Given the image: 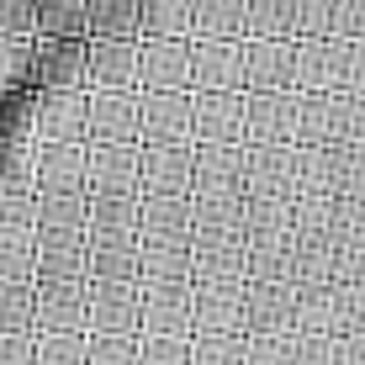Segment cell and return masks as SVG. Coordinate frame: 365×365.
<instances>
[{
	"instance_id": "5",
	"label": "cell",
	"mask_w": 365,
	"mask_h": 365,
	"mask_svg": "<svg viewBox=\"0 0 365 365\" xmlns=\"http://www.w3.org/2000/svg\"><path fill=\"white\" fill-rule=\"evenodd\" d=\"M37 0H0V37H37Z\"/></svg>"
},
{
	"instance_id": "15",
	"label": "cell",
	"mask_w": 365,
	"mask_h": 365,
	"mask_svg": "<svg viewBox=\"0 0 365 365\" xmlns=\"http://www.w3.org/2000/svg\"><path fill=\"white\" fill-rule=\"evenodd\" d=\"M297 365H334V349H329V344H307V349L297 355Z\"/></svg>"
},
{
	"instance_id": "8",
	"label": "cell",
	"mask_w": 365,
	"mask_h": 365,
	"mask_svg": "<svg viewBox=\"0 0 365 365\" xmlns=\"http://www.w3.org/2000/svg\"><path fill=\"white\" fill-rule=\"evenodd\" d=\"M143 365H191V349L175 344V334H165V339H154V344H148Z\"/></svg>"
},
{
	"instance_id": "12",
	"label": "cell",
	"mask_w": 365,
	"mask_h": 365,
	"mask_svg": "<svg viewBox=\"0 0 365 365\" xmlns=\"http://www.w3.org/2000/svg\"><path fill=\"white\" fill-rule=\"evenodd\" d=\"M255 365H297V349L286 344V339H275V344H259V349H255Z\"/></svg>"
},
{
	"instance_id": "14",
	"label": "cell",
	"mask_w": 365,
	"mask_h": 365,
	"mask_svg": "<svg viewBox=\"0 0 365 365\" xmlns=\"http://www.w3.org/2000/svg\"><path fill=\"white\" fill-rule=\"evenodd\" d=\"M0 365H32V349L21 339H0Z\"/></svg>"
},
{
	"instance_id": "2",
	"label": "cell",
	"mask_w": 365,
	"mask_h": 365,
	"mask_svg": "<svg viewBox=\"0 0 365 365\" xmlns=\"http://www.w3.org/2000/svg\"><path fill=\"white\" fill-rule=\"evenodd\" d=\"M138 11H143V0H85V37L128 43L138 27Z\"/></svg>"
},
{
	"instance_id": "3",
	"label": "cell",
	"mask_w": 365,
	"mask_h": 365,
	"mask_svg": "<svg viewBox=\"0 0 365 365\" xmlns=\"http://www.w3.org/2000/svg\"><path fill=\"white\" fill-rule=\"evenodd\" d=\"M37 37H85V0H37Z\"/></svg>"
},
{
	"instance_id": "13",
	"label": "cell",
	"mask_w": 365,
	"mask_h": 365,
	"mask_svg": "<svg viewBox=\"0 0 365 365\" xmlns=\"http://www.w3.org/2000/svg\"><path fill=\"white\" fill-rule=\"evenodd\" d=\"M91 365H133V344H128V339H111V344L96 349Z\"/></svg>"
},
{
	"instance_id": "7",
	"label": "cell",
	"mask_w": 365,
	"mask_h": 365,
	"mask_svg": "<svg viewBox=\"0 0 365 365\" xmlns=\"http://www.w3.org/2000/svg\"><path fill=\"white\" fill-rule=\"evenodd\" d=\"M133 318V297L128 292H106V302H101V323H106L111 334H122Z\"/></svg>"
},
{
	"instance_id": "6",
	"label": "cell",
	"mask_w": 365,
	"mask_h": 365,
	"mask_svg": "<svg viewBox=\"0 0 365 365\" xmlns=\"http://www.w3.org/2000/svg\"><path fill=\"white\" fill-rule=\"evenodd\" d=\"M43 318L53 323V329H74V323H80V297L74 292H53L48 307H43Z\"/></svg>"
},
{
	"instance_id": "1",
	"label": "cell",
	"mask_w": 365,
	"mask_h": 365,
	"mask_svg": "<svg viewBox=\"0 0 365 365\" xmlns=\"http://www.w3.org/2000/svg\"><path fill=\"white\" fill-rule=\"evenodd\" d=\"M32 74L43 85H69L85 74V37H37L32 43Z\"/></svg>"
},
{
	"instance_id": "4",
	"label": "cell",
	"mask_w": 365,
	"mask_h": 365,
	"mask_svg": "<svg viewBox=\"0 0 365 365\" xmlns=\"http://www.w3.org/2000/svg\"><path fill=\"white\" fill-rule=\"evenodd\" d=\"M32 43L37 37H0V96H16L32 80Z\"/></svg>"
},
{
	"instance_id": "11",
	"label": "cell",
	"mask_w": 365,
	"mask_h": 365,
	"mask_svg": "<svg viewBox=\"0 0 365 365\" xmlns=\"http://www.w3.org/2000/svg\"><path fill=\"white\" fill-rule=\"evenodd\" d=\"M16 323H27V297L0 292V329H16Z\"/></svg>"
},
{
	"instance_id": "10",
	"label": "cell",
	"mask_w": 365,
	"mask_h": 365,
	"mask_svg": "<svg viewBox=\"0 0 365 365\" xmlns=\"http://www.w3.org/2000/svg\"><path fill=\"white\" fill-rule=\"evenodd\" d=\"M191 365H244V349L238 344H201L191 355Z\"/></svg>"
},
{
	"instance_id": "16",
	"label": "cell",
	"mask_w": 365,
	"mask_h": 365,
	"mask_svg": "<svg viewBox=\"0 0 365 365\" xmlns=\"http://www.w3.org/2000/svg\"><path fill=\"white\" fill-rule=\"evenodd\" d=\"M334 365H365V344H344L334 355Z\"/></svg>"
},
{
	"instance_id": "9",
	"label": "cell",
	"mask_w": 365,
	"mask_h": 365,
	"mask_svg": "<svg viewBox=\"0 0 365 365\" xmlns=\"http://www.w3.org/2000/svg\"><path fill=\"white\" fill-rule=\"evenodd\" d=\"M37 365H85V360H80V344H74V339H48Z\"/></svg>"
}]
</instances>
